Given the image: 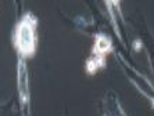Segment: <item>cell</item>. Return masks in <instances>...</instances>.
<instances>
[{"label":"cell","mask_w":154,"mask_h":116,"mask_svg":"<svg viewBox=\"0 0 154 116\" xmlns=\"http://www.w3.org/2000/svg\"><path fill=\"white\" fill-rule=\"evenodd\" d=\"M20 94H21L22 101L25 102L28 100V85H26V70H25V65L20 64Z\"/></svg>","instance_id":"cell-2"},{"label":"cell","mask_w":154,"mask_h":116,"mask_svg":"<svg viewBox=\"0 0 154 116\" xmlns=\"http://www.w3.org/2000/svg\"><path fill=\"white\" fill-rule=\"evenodd\" d=\"M110 47H111V42H110L106 36H103V35L97 36L96 46H94V51H96V53H99V55H101V54H104V53H107L108 50H110Z\"/></svg>","instance_id":"cell-3"},{"label":"cell","mask_w":154,"mask_h":116,"mask_svg":"<svg viewBox=\"0 0 154 116\" xmlns=\"http://www.w3.org/2000/svg\"><path fill=\"white\" fill-rule=\"evenodd\" d=\"M32 18L26 14L15 31V44L24 55H31L35 50V24L32 22Z\"/></svg>","instance_id":"cell-1"}]
</instances>
